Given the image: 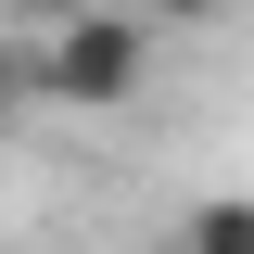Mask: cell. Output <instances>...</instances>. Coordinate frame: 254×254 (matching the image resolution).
<instances>
[{
    "label": "cell",
    "mask_w": 254,
    "mask_h": 254,
    "mask_svg": "<svg viewBox=\"0 0 254 254\" xmlns=\"http://www.w3.org/2000/svg\"><path fill=\"white\" fill-rule=\"evenodd\" d=\"M140 76H153V13H64V26L38 38V89L76 102V115L140 102Z\"/></svg>",
    "instance_id": "cell-1"
},
{
    "label": "cell",
    "mask_w": 254,
    "mask_h": 254,
    "mask_svg": "<svg viewBox=\"0 0 254 254\" xmlns=\"http://www.w3.org/2000/svg\"><path fill=\"white\" fill-rule=\"evenodd\" d=\"M178 242H203V254H254V203H242V190L190 203V216H178Z\"/></svg>",
    "instance_id": "cell-2"
},
{
    "label": "cell",
    "mask_w": 254,
    "mask_h": 254,
    "mask_svg": "<svg viewBox=\"0 0 254 254\" xmlns=\"http://www.w3.org/2000/svg\"><path fill=\"white\" fill-rule=\"evenodd\" d=\"M153 13H165V26H203V13H216V0H153Z\"/></svg>",
    "instance_id": "cell-3"
},
{
    "label": "cell",
    "mask_w": 254,
    "mask_h": 254,
    "mask_svg": "<svg viewBox=\"0 0 254 254\" xmlns=\"http://www.w3.org/2000/svg\"><path fill=\"white\" fill-rule=\"evenodd\" d=\"M0 89H13V64H0Z\"/></svg>",
    "instance_id": "cell-4"
}]
</instances>
